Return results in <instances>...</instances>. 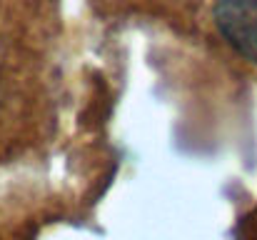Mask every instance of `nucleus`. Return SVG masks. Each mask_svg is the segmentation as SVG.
Instances as JSON below:
<instances>
[{"instance_id":"f257e3e1","label":"nucleus","mask_w":257,"mask_h":240,"mask_svg":"<svg viewBox=\"0 0 257 240\" xmlns=\"http://www.w3.org/2000/svg\"><path fill=\"white\" fill-rule=\"evenodd\" d=\"M212 18L222 38L257 65V0H217Z\"/></svg>"}]
</instances>
